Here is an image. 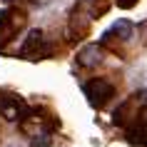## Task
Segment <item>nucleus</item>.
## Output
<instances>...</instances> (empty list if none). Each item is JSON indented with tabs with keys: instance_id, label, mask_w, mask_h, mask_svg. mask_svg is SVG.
Here are the masks:
<instances>
[{
	"instance_id": "obj_1",
	"label": "nucleus",
	"mask_w": 147,
	"mask_h": 147,
	"mask_svg": "<svg viewBox=\"0 0 147 147\" xmlns=\"http://www.w3.org/2000/svg\"><path fill=\"white\" fill-rule=\"evenodd\" d=\"M82 92H85L87 102L92 107H102V105H107L115 97V85L110 80H105V78H92V80H87L85 85H82Z\"/></svg>"
},
{
	"instance_id": "obj_2",
	"label": "nucleus",
	"mask_w": 147,
	"mask_h": 147,
	"mask_svg": "<svg viewBox=\"0 0 147 147\" xmlns=\"http://www.w3.org/2000/svg\"><path fill=\"white\" fill-rule=\"evenodd\" d=\"M20 30H23V13L20 10H3L0 13V35H3V40L10 42Z\"/></svg>"
},
{
	"instance_id": "obj_3",
	"label": "nucleus",
	"mask_w": 147,
	"mask_h": 147,
	"mask_svg": "<svg viewBox=\"0 0 147 147\" xmlns=\"http://www.w3.org/2000/svg\"><path fill=\"white\" fill-rule=\"evenodd\" d=\"M20 55L23 57H30V60H40L45 55V38H42V30H30L23 40V47H20Z\"/></svg>"
},
{
	"instance_id": "obj_4",
	"label": "nucleus",
	"mask_w": 147,
	"mask_h": 147,
	"mask_svg": "<svg viewBox=\"0 0 147 147\" xmlns=\"http://www.w3.org/2000/svg\"><path fill=\"white\" fill-rule=\"evenodd\" d=\"M25 112V102L15 95H0V115L10 120V122H18Z\"/></svg>"
},
{
	"instance_id": "obj_5",
	"label": "nucleus",
	"mask_w": 147,
	"mask_h": 147,
	"mask_svg": "<svg viewBox=\"0 0 147 147\" xmlns=\"http://www.w3.org/2000/svg\"><path fill=\"white\" fill-rule=\"evenodd\" d=\"M132 38V23L130 20H117L107 32H105V42L107 40H130Z\"/></svg>"
},
{
	"instance_id": "obj_6",
	"label": "nucleus",
	"mask_w": 147,
	"mask_h": 147,
	"mask_svg": "<svg viewBox=\"0 0 147 147\" xmlns=\"http://www.w3.org/2000/svg\"><path fill=\"white\" fill-rule=\"evenodd\" d=\"M82 5L87 8V15H90V18L95 20V18H100L102 13H107V8H110V0H85Z\"/></svg>"
},
{
	"instance_id": "obj_7",
	"label": "nucleus",
	"mask_w": 147,
	"mask_h": 147,
	"mask_svg": "<svg viewBox=\"0 0 147 147\" xmlns=\"http://www.w3.org/2000/svg\"><path fill=\"white\" fill-rule=\"evenodd\" d=\"M100 47L97 45H90V47H85L82 53H80V65H87V67H92V65H97L100 62Z\"/></svg>"
},
{
	"instance_id": "obj_8",
	"label": "nucleus",
	"mask_w": 147,
	"mask_h": 147,
	"mask_svg": "<svg viewBox=\"0 0 147 147\" xmlns=\"http://www.w3.org/2000/svg\"><path fill=\"white\" fill-rule=\"evenodd\" d=\"M47 145H50V135H40L38 140L30 142V147H47Z\"/></svg>"
},
{
	"instance_id": "obj_9",
	"label": "nucleus",
	"mask_w": 147,
	"mask_h": 147,
	"mask_svg": "<svg viewBox=\"0 0 147 147\" xmlns=\"http://www.w3.org/2000/svg\"><path fill=\"white\" fill-rule=\"evenodd\" d=\"M117 5H120V8H135L137 0H117Z\"/></svg>"
},
{
	"instance_id": "obj_10",
	"label": "nucleus",
	"mask_w": 147,
	"mask_h": 147,
	"mask_svg": "<svg viewBox=\"0 0 147 147\" xmlns=\"http://www.w3.org/2000/svg\"><path fill=\"white\" fill-rule=\"evenodd\" d=\"M8 3H20V0H8Z\"/></svg>"
}]
</instances>
